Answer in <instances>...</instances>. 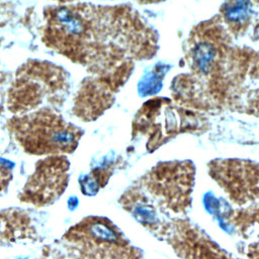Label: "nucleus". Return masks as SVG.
Returning <instances> with one entry per match:
<instances>
[{"label":"nucleus","instance_id":"f257e3e1","mask_svg":"<svg viewBox=\"0 0 259 259\" xmlns=\"http://www.w3.org/2000/svg\"><path fill=\"white\" fill-rule=\"evenodd\" d=\"M194 169L190 162L157 165L141 180L142 191L151 196L152 205H160L174 214H183L190 206Z\"/></svg>","mask_w":259,"mask_h":259},{"label":"nucleus","instance_id":"f03ea898","mask_svg":"<svg viewBox=\"0 0 259 259\" xmlns=\"http://www.w3.org/2000/svg\"><path fill=\"white\" fill-rule=\"evenodd\" d=\"M210 174L237 205L259 201V164L241 161H217Z\"/></svg>","mask_w":259,"mask_h":259},{"label":"nucleus","instance_id":"7ed1b4c3","mask_svg":"<svg viewBox=\"0 0 259 259\" xmlns=\"http://www.w3.org/2000/svg\"><path fill=\"white\" fill-rule=\"evenodd\" d=\"M173 221L166 224L162 232L166 235V241L183 259H233L199 228L182 219Z\"/></svg>","mask_w":259,"mask_h":259}]
</instances>
